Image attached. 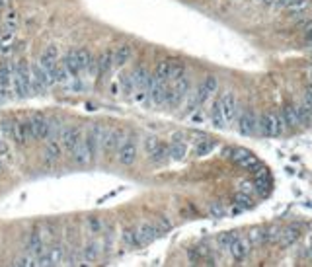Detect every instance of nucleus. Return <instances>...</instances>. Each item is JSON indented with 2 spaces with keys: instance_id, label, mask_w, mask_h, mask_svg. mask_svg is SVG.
<instances>
[{
  "instance_id": "7",
  "label": "nucleus",
  "mask_w": 312,
  "mask_h": 267,
  "mask_svg": "<svg viewBox=\"0 0 312 267\" xmlns=\"http://www.w3.org/2000/svg\"><path fill=\"white\" fill-rule=\"evenodd\" d=\"M117 160L123 166H133L135 164V160H137V143H135L133 137L123 139L121 146L117 150Z\"/></svg>"
},
{
  "instance_id": "30",
  "label": "nucleus",
  "mask_w": 312,
  "mask_h": 267,
  "mask_svg": "<svg viewBox=\"0 0 312 267\" xmlns=\"http://www.w3.org/2000/svg\"><path fill=\"white\" fill-rule=\"evenodd\" d=\"M215 146H217V143H215L213 139H207V137H203V135H201L199 139H197V143H195V154H197V156L209 154Z\"/></svg>"
},
{
  "instance_id": "39",
  "label": "nucleus",
  "mask_w": 312,
  "mask_h": 267,
  "mask_svg": "<svg viewBox=\"0 0 312 267\" xmlns=\"http://www.w3.org/2000/svg\"><path fill=\"white\" fill-rule=\"evenodd\" d=\"M168 156H170V150H168V146L160 143V145H158V148H156L154 152L148 156V158H150L152 162H156V164H160V162H164V160H166Z\"/></svg>"
},
{
  "instance_id": "4",
  "label": "nucleus",
  "mask_w": 312,
  "mask_h": 267,
  "mask_svg": "<svg viewBox=\"0 0 312 267\" xmlns=\"http://www.w3.org/2000/svg\"><path fill=\"white\" fill-rule=\"evenodd\" d=\"M232 158L234 162L238 164V166H242L244 170H250V172H254L256 176L259 174H264V170L259 168V162H257V158L252 152H248L244 148H232Z\"/></svg>"
},
{
  "instance_id": "51",
  "label": "nucleus",
  "mask_w": 312,
  "mask_h": 267,
  "mask_svg": "<svg viewBox=\"0 0 312 267\" xmlns=\"http://www.w3.org/2000/svg\"><path fill=\"white\" fill-rule=\"evenodd\" d=\"M10 41H12V35L10 34L6 35V37H0V51H6V49L10 47V45H8Z\"/></svg>"
},
{
  "instance_id": "9",
  "label": "nucleus",
  "mask_w": 312,
  "mask_h": 267,
  "mask_svg": "<svg viewBox=\"0 0 312 267\" xmlns=\"http://www.w3.org/2000/svg\"><path fill=\"white\" fill-rule=\"evenodd\" d=\"M39 65L47 70V74L51 78V74L55 72V68L59 67V47L57 45H47L43 49V53L39 57ZM53 84V82H51Z\"/></svg>"
},
{
  "instance_id": "1",
  "label": "nucleus",
  "mask_w": 312,
  "mask_h": 267,
  "mask_svg": "<svg viewBox=\"0 0 312 267\" xmlns=\"http://www.w3.org/2000/svg\"><path fill=\"white\" fill-rule=\"evenodd\" d=\"M12 88L18 98H28L32 94V68L25 61H20L14 67V76H12Z\"/></svg>"
},
{
  "instance_id": "20",
  "label": "nucleus",
  "mask_w": 312,
  "mask_h": 267,
  "mask_svg": "<svg viewBox=\"0 0 312 267\" xmlns=\"http://www.w3.org/2000/svg\"><path fill=\"white\" fill-rule=\"evenodd\" d=\"M209 117H211V123L217 127V129H224L226 127V121H224V113H223V101H221V96L213 101L211 112H209Z\"/></svg>"
},
{
  "instance_id": "29",
  "label": "nucleus",
  "mask_w": 312,
  "mask_h": 267,
  "mask_svg": "<svg viewBox=\"0 0 312 267\" xmlns=\"http://www.w3.org/2000/svg\"><path fill=\"white\" fill-rule=\"evenodd\" d=\"M100 242L98 240H90L88 244L82 248V257L86 259V261H96L98 256H100Z\"/></svg>"
},
{
  "instance_id": "35",
  "label": "nucleus",
  "mask_w": 312,
  "mask_h": 267,
  "mask_svg": "<svg viewBox=\"0 0 312 267\" xmlns=\"http://www.w3.org/2000/svg\"><path fill=\"white\" fill-rule=\"evenodd\" d=\"M248 242H250V246H264L266 244V230L252 228L248 232Z\"/></svg>"
},
{
  "instance_id": "10",
  "label": "nucleus",
  "mask_w": 312,
  "mask_h": 267,
  "mask_svg": "<svg viewBox=\"0 0 312 267\" xmlns=\"http://www.w3.org/2000/svg\"><path fill=\"white\" fill-rule=\"evenodd\" d=\"M28 129H30V139L34 141H43L49 137V119L35 115L28 121Z\"/></svg>"
},
{
  "instance_id": "58",
  "label": "nucleus",
  "mask_w": 312,
  "mask_h": 267,
  "mask_svg": "<svg viewBox=\"0 0 312 267\" xmlns=\"http://www.w3.org/2000/svg\"><path fill=\"white\" fill-rule=\"evenodd\" d=\"M2 98H4V92H2V88H0V100H2Z\"/></svg>"
},
{
  "instance_id": "13",
  "label": "nucleus",
  "mask_w": 312,
  "mask_h": 267,
  "mask_svg": "<svg viewBox=\"0 0 312 267\" xmlns=\"http://www.w3.org/2000/svg\"><path fill=\"white\" fill-rule=\"evenodd\" d=\"M49 84H51V78L47 74V70L41 65H34L32 67V90L43 92L49 88Z\"/></svg>"
},
{
  "instance_id": "12",
  "label": "nucleus",
  "mask_w": 312,
  "mask_h": 267,
  "mask_svg": "<svg viewBox=\"0 0 312 267\" xmlns=\"http://www.w3.org/2000/svg\"><path fill=\"white\" fill-rule=\"evenodd\" d=\"M228 252H230V256H232L234 261H242V259H246L248 254H250V242H248V238H242L240 234H236L232 244L228 248Z\"/></svg>"
},
{
  "instance_id": "17",
  "label": "nucleus",
  "mask_w": 312,
  "mask_h": 267,
  "mask_svg": "<svg viewBox=\"0 0 312 267\" xmlns=\"http://www.w3.org/2000/svg\"><path fill=\"white\" fill-rule=\"evenodd\" d=\"M25 248H28V252H30L34 257H39V256H43V254H47V250H45V240L41 238V232H37V230H34V232L30 234V240H28Z\"/></svg>"
},
{
  "instance_id": "40",
  "label": "nucleus",
  "mask_w": 312,
  "mask_h": 267,
  "mask_svg": "<svg viewBox=\"0 0 312 267\" xmlns=\"http://www.w3.org/2000/svg\"><path fill=\"white\" fill-rule=\"evenodd\" d=\"M197 108H199V101H197V90H193V92L188 94V98H186V110H184V113H186V115H188V113H193Z\"/></svg>"
},
{
  "instance_id": "34",
  "label": "nucleus",
  "mask_w": 312,
  "mask_h": 267,
  "mask_svg": "<svg viewBox=\"0 0 312 267\" xmlns=\"http://www.w3.org/2000/svg\"><path fill=\"white\" fill-rule=\"evenodd\" d=\"M16 135H18V145L25 146L30 141V129H28V121H16Z\"/></svg>"
},
{
  "instance_id": "55",
  "label": "nucleus",
  "mask_w": 312,
  "mask_h": 267,
  "mask_svg": "<svg viewBox=\"0 0 312 267\" xmlns=\"http://www.w3.org/2000/svg\"><path fill=\"white\" fill-rule=\"evenodd\" d=\"M4 6H6V0H0V10H2Z\"/></svg>"
},
{
  "instance_id": "5",
  "label": "nucleus",
  "mask_w": 312,
  "mask_h": 267,
  "mask_svg": "<svg viewBox=\"0 0 312 267\" xmlns=\"http://www.w3.org/2000/svg\"><path fill=\"white\" fill-rule=\"evenodd\" d=\"M221 101H223V113H224V121H226V127L234 125V121H238V100H236V94L234 92H224L221 96Z\"/></svg>"
},
{
  "instance_id": "32",
  "label": "nucleus",
  "mask_w": 312,
  "mask_h": 267,
  "mask_svg": "<svg viewBox=\"0 0 312 267\" xmlns=\"http://www.w3.org/2000/svg\"><path fill=\"white\" fill-rule=\"evenodd\" d=\"M170 70H172V61H160L154 70V78L160 82H166L170 80Z\"/></svg>"
},
{
  "instance_id": "36",
  "label": "nucleus",
  "mask_w": 312,
  "mask_h": 267,
  "mask_svg": "<svg viewBox=\"0 0 312 267\" xmlns=\"http://www.w3.org/2000/svg\"><path fill=\"white\" fill-rule=\"evenodd\" d=\"M254 190H256L259 195H268V193H269V190H271V181H269V178L266 176V172L257 176L256 188H254Z\"/></svg>"
},
{
  "instance_id": "49",
  "label": "nucleus",
  "mask_w": 312,
  "mask_h": 267,
  "mask_svg": "<svg viewBox=\"0 0 312 267\" xmlns=\"http://www.w3.org/2000/svg\"><path fill=\"white\" fill-rule=\"evenodd\" d=\"M14 265H18V267H32L35 265V257L30 254V256H22V257H18L16 261H14Z\"/></svg>"
},
{
  "instance_id": "33",
  "label": "nucleus",
  "mask_w": 312,
  "mask_h": 267,
  "mask_svg": "<svg viewBox=\"0 0 312 267\" xmlns=\"http://www.w3.org/2000/svg\"><path fill=\"white\" fill-rule=\"evenodd\" d=\"M295 110H297L299 121H301L302 125H312V110L304 103V101H301L299 105H295Z\"/></svg>"
},
{
  "instance_id": "44",
  "label": "nucleus",
  "mask_w": 312,
  "mask_h": 267,
  "mask_svg": "<svg viewBox=\"0 0 312 267\" xmlns=\"http://www.w3.org/2000/svg\"><path fill=\"white\" fill-rule=\"evenodd\" d=\"M158 145H160V141L156 139V137H152V135H148V137H145V141H143V146H145V152L148 156L154 152L156 148H158Z\"/></svg>"
},
{
  "instance_id": "48",
  "label": "nucleus",
  "mask_w": 312,
  "mask_h": 267,
  "mask_svg": "<svg viewBox=\"0 0 312 267\" xmlns=\"http://www.w3.org/2000/svg\"><path fill=\"white\" fill-rule=\"evenodd\" d=\"M209 212H211L213 217H217V219H221V217H224L226 215V209L223 207V203H213L211 207H209Z\"/></svg>"
},
{
  "instance_id": "53",
  "label": "nucleus",
  "mask_w": 312,
  "mask_h": 267,
  "mask_svg": "<svg viewBox=\"0 0 312 267\" xmlns=\"http://www.w3.org/2000/svg\"><path fill=\"white\" fill-rule=\"evenodd\" d=\"M259 4H264V6H271V4H275V0H257Z\"/></svg>"
},
{
  "instance_id": "6",
  "label": "nucleus",
  "mask_w": 312,
  "mask_h": 267,
  "mask_svg": "<svg viewBox=\"0 0 312 267\" xmlns=\"http://www.w3.org/2000/svg\"><path fill=\"white\" fill-rule=\"evenodd\" d=\"M238 131L244 137L257 133V115L252 108H248V110H244L238 115Z\"/></svg>"
},
{
  "instance_id": "2",
  "label": "nucleus",
  "mask_w": 312,
  "mask_h": 267,
  "mask_svg": "<svg viewBox=\"0 0 312 267\" xmlns=\"http://www.w3.org/2000/svg\"><path fill=\"white\" fill-rule=\"evenodd\" d=\"M257 131L264 137H281L285 133V123L279 113L268 112L257 119Z\"/></svg>"
},
{
  "instance_id": "52",
  "label": "nucleus",
  "mask_w": 312,
  "mask_h": 267,
  "mask_svg": "<svg viewBox=\"0 0 312 267\" xmlns=\"http://www.w3.org/2000/svg\"><path fill=\"white\" fill-rule=\"evenodd\" d=\"M252 190H254V188H252V183H240V191H246V193H250Z\"/></svg>"
},
{
  "instance_id": "43",
  "label": "nucleus",
  "mask_w": 312,
  "mask_h": 267,
  "mask_svg": "<svg viewBox=\"0 0 312 267\" xmlns=\"http://www.w3.org/2000/svg\"><path fill=\"white\" fill-rule=\"evenodd\" d=\"M181 76H186V67L178 63V61H172V70H170V80H179Z\"/></svg>"
},
{
  "instance_id": "23",
  "label": "nucleus",
  "mask_w": 312,
  "mask_h": 267,
  "mask_svg": "<svg viewBox=\"0 0 312 267\" xmlns=\"http://www.w3.org/2000/svg\"><path fill=\"white\" fill-rule=\"evenodd\" d=\"M133 55V47L129 43H121L115 51H113V65L115 67H123Z\"/></svg>"
},
{
  "instance_id": "50",
  "label": "nucleus",
  "mask_w": 312,
  "mask_h": 267,
  "mask_svg": "<svg viewBox=\"0 0 312 267\" xmlns=\"http://www.w3.org/2000/svg\"><path fill=\"white\" fill-rule=\"evenodd\" d=\"M302 101H304V103H306V105H308V108L312 110V82L308 84V86H306V88H304V94H302Z\"/></svg>"
},
{
  "instance_id": "27",
  "label": "nucleus",
  "mask_w": 312,
  "mask_h": 267,
  "mask_svg": "<svg viewBox=\"0 0 312 267\" xmlns=\"http://www.w3.org/2000/svg\"><path fill=\"white\" fill-rule=\"evenodd\" d=\"M0 135L6 139V141H12L18 145V135H16V121L12 119H2L0 121Z\"/></svg>"
},
{
  "instance_id": "25",
  "label": "nucleus",
  "mask_w": 312,
  "mask_h": 267,
  "mask_svg": "<svg viewBox=\"0 0 312 267\" xmlns=\"http://www.w3.org/2000/svg\"><path fill=\"white\" fill-rule=\"evenodd\" d=\"M168 150H170V158H174V160H181L186 156L188 145L181 141V135H174V141H172V145L168 146Z\"/></svg>"
},
{
  "instance_id": "11",
  "label": "nucleus",
  "mask_w": 312,
  "mask_h": 267,
  "mask_svg": "<svg viewBox=\"0 0 312 267\" xmlns=\"http://www.w3.org/2000/svg\"><path fill=\"white\" fill-rule=\"evenodd\" d=\"M217 86H219V82H217V78L213 76V74L205 76V80L201 82L199 88H197V101H199V108L211 100V96L215 94Z\"/></svg>"
},
{
  "instance_id": "57",
  "label": "nucleus",
  "mask_w": 312,
  "mask_h": 267,
  "mask_svg": "<svg viewBox=\"0 0 312 267\" xmlns=\"http://www.w3.org/2000/svg\"><path fill=\"white\" fill-rule=\"evenodd\" d=\"M308 78H310V82H312V67H310V70H308Z\"/></svg>"
},
{
  "instance_id": "46",
  "label": "nucleus",
  "mask_w": 312,
  "mask_h": 267,
  "mask_svg": "<svg viewBox=\"0 0 312 267\" xmlns=\"http://www.w3.org/2000/svg\"><path fill=\"white\" fill-rule=\"evenodd\" d=\"M279 238H281V230L277 226H271L266 230V244H275V242H279Z\"/></svg>"
},
{
  "instance_id": "26",
  "label": "nucleus",
  "mask_w": 312,
  "mask_h": 267,
  "mask_svg": "<svg viewBox=\"0 0 312 267\" xmlns=\"http://www.w3.org/2000/svg\"><path fill=\"white\" fill-rule=\"evenodd\" d=\"M63 67L67 68V72L70 74V76L76 78L82 70H80V67H78V59H76V49H70L67 55H65V59H63Z\"/></svg>"
},
{
  "instance_id": "15",
  "label": "nucleus",
  "mask_w": 312,
  "mask_h": 267,
  "mask_svg": "<svg viewBox=\"0 0 312 267\" xmlns=\"http://www.w3.org/2000/svg\"><path fill=\"white\" fill-rule=\"evenodd\" d=\"M131 74H133L135 90H139V92H148L150 84H152V80H154V74H150L145 67L135 68Z\"/></svg>"
},
{
  "instance_id": "21",
  "label": "nucleus",
  "mask_w": 312,
  "mask_h": 267,
  "mask_svg": "<svg viewBox=\"0 0 312 267\" xmlns=\"http://www.w3.org/2000/svg\"><path fill=\"white\" fill-rule=\"evenodd\" d=\"M275 6L287 12L308 10L310 8V0H275Z\"/></svg>"
},
{
  "instance_id": "22",
  "label": "nucleus",
  "mask_w": 312,
  "mask_h": 267,
  "mask_svg": "<svg viewBox=\"0 0 312 267\" xmlns=\"http://www.w3.org/2000/svg\"><path fill=\"white\" fill-rule=\"evenodd\" d=\"M43 154H45V162H47V164H49V162L53 164V162H57V160H61V154H63L61 141H57V139L49 141V143H47V146H45Z\"/></svg>"
},
{
  "instance_id": "19",
  "label": "nucleus",
  "mask_w": 312,
  "mask_h": 267,
  "mask_svg": "<svg viewBox=\"0 0 312 267\" xmlns=\"http://www.w3.org/2000/svg\"><path fill=\"white\" fill-rule=\"evenodd\" d=\"M96 63H98V74L100 76H106L110 70H112L115 65H113V49H103L100 53V57L96 59Z\"/></svg>"
},
{
  "instance_id": "28",
  "label": "nucleus",
  "mask_w": 312,
  "mask_h": 267,
  "mask_svg": "<svg viewBox=\"0 0 312 267\" xmlns=\"http://www.w3.org/2000/svg\"><path fill=\"white\" fill-rule=\"evenodd\" d=\"M279 115H281V119H283V123H285V127H299V125H301L295 105H285Z\"/></svg>"
},
{
  "instance_id": "56",
  "label": "nucleus",
  "mask_w": 312,
  "mask_h": 267,
  "mask_svg": "<svg viewBox=\"0 0 312 267\" xmlns=\"http://www.w3.org/2000/svg\"><path fill=\"white\" fill-rule=\"evenodd\" d=\"M2 170H4V164H2V158H0V172H2Z\"/></svg>"
},
{
  "instance_id": "31",
  "label": "nucleus",
  "mask_w": 312,
  "mask_h": 267,
  "mask_svg": "<svg viewBox=\"0 0 312 267\" xmlns=\"http://www.w3.org/2000/svg\"><path fill=\"white\" fill-rule=\"evenodd\" d=\"M65 248L61 244H53L51 248H49V252H47V256L51 257V263L53 265H61L63 261H65Z\"/></svg>"
},
{
  "instance_id": "41",
  "label": "nucleus",
  "mask_w": 312,
  "mask_h": 267,
  "mask_svg": "<svg viewBox=\"0 0 312 267\" xmlns=\"http://www.w3.org/2000/svg\"><path fill=\"white\" fill-rule=\"evenodd\" d=\"M0 158L2 160H6V162H12L14 160V154H12V148L8 145V141L0 135Z\"/></svg>"
},
{
  "instance_id": "24",
  "label": "nucleus",
  "mask_w": 312,
  "mask_h": 267,
  "mask_svg": "<svg viewBox=\"0 0 312 267\" xmlns=\"http://www.w3.org/2000/svg\"><path fill=\"white\" fill-rule=\"evenodd\" d=\"M12 76H14V67H12L10 63L0 65V88L4 92V96H6L12 88Z\"/></svg>"
},
{
  "instance_id": "3",
  "label": "nucleus",
  "mask_w": 312,
  "mask_h": 267,
  "mask_svg": "<svg viewBox=\"0 0 312 267\" xmlns=\"http://www.w3.org/2000/svg\"><path fill=\"white\" fill-rule=\"evenodd\" d=\"M59 141H61V146L67 154H72L76 145L82 141V131L78 125H68V127H63V131L59 135Z\"/></svg>"
},
{
  "instance_id": "38",
  "label": "nucleus",
  "mask_w": 312,
  "mask_h": 267,
  "mask_svg": "<svg viewBox=\"0 0 312 267\" xmlns=\"http://www.w3.org/2000/svg\"><path fill=\"white\" fill-rule=\"evenodd\" d=\"M123 242L125 246H129V248H139V236H137V230L133 228H125L123 230Z\"/></svg>"
},
{
  "instance_id": "18",
  "label": "nucleus",
  "mask_w": 312,
  "mask_h": 267,
  "mask_svg": "<svg viewBox=\"0 0 312 267\" xmlns=\"http://www.w3.org/2000/svg\"><path fill=\"white\" fill-rule=\"evenodd\" d=\"M301 226L299 224H291L287 228H283L281 230V238H279V244L283 246V248H287V246H293L299 238H301Z\"/></svg>"
},
{
  "instance_id": "54",
  "label": "nucleus",
  "mask_w": 312,
  "mask_h": 267,
  "mask_svg": "<svg viewBox=\"0 0 312 267\" xmlns=\"http://www.w3.org/2000/svg\"><path fill=\"white\" fill-rule=\"evenodd\" d=\"M306 43L312 45V30H308V32H306Z\"/></svg>"
},
{
  "instance_id": "45",
  "label": "nucleus",
  "mask_w": 312,
  "mask_h": 267,
  "mask_svg": "<svg viewBox=\"0 0 312 267\" xmlns=\"http://www.w3.org/2000/svg\"><path fill=\"white\" fill-rule=\"evenodd\" d=\"M234 205H238V209H242V211H244V207H252V199H250V195H248V193L240 191V193L234 197Z\"/></svg>"
},
{
  "instance_id": "37",
  "label": "nucleus",
  "mask_w": 312,
  "mask_h": 267,
  "mask_svg": "<svg viewBox=\"0 0 312 267\" xmlns=\"http://www.w3.org/2000/svg\"><path fill=\"white\" fill-rule=\"evenodd\" d=\"M86 226H88V232L94 234V236L103 232V223H101L100 217H88L86 219Z\"/></svg>"
},
{
  "instance_id": "47",
  "label": "nucleus",
  "mask_w": 312,
  "mask_h": 267,
  "mask_svg": "<svg viewBox=\"0 0 312 267\" xmlns=\"http://www.w3.org/2000/svg\"><path fill=\"white\" fill-rule=\"evenodd\" d=\"M121 86H123V92H125V94H133V90H135L133 74H123Z\"/></svg>"
},
{
  "instance_id": "16",
  "label": "nucleus",
  "mask_w": 312,
  "mask_h": 267,
  "mask_svg": "<svg viewBox=\"0 0 312 267\" xmlns=\"http://www.w3.org/2000/svg\"><path fill=\"white\" fill-rule=\"evenodd\" d=\"M166 92H168V86L166 82H160V80H152L150 88H148V96H150V101L154 105H164L166 103Z\"/></svg>"
},
{
  "instance_id": "14",
  "label": "nucleus",
  "mask_w": 312,
  "mask_h": 267,
  "mask_svg": "<svg viewBox=\"0 0 312 267\" xmlns=\"http://www.w3.org/2000/svg\"><path fill=\"white\" fill-rule=\"evenodd\" d=\"M160 228L152 223H143L139 228H137V236H139V244L141 246H146L150 242H154L156 238L160 236Z\"/></svg>"
},
{
  "instance_id": "8",
  "label": "nucleus",
  "mask_w": 312,
  "mask_h": 267,
  "mask_svg": "<svg viewBox=\"0 0 312 267\" xmlns=\"http://www.w3.org/2000/svg\"><path fill=\"white\" fill-rule=\"evenodd\" d=\"M123 143V133L119 129H106L103 141H101V150L106 156H112L113 152L119 150V146Z\"/></svg>"
},
{
  "instance_id": "42",
  "label": "nucleus",
  "mask_w": 312,
  "mask_h": 267,
  "mask_svg": "<svg viewBox=\"0 0 312 267\" xmlns=\"http://www.w3.org/2000/svg\"><path fill=\"white\" fill-rule=\"evenodd\" d=\"M234 236H236V232L219 234V238H217V244H219V248H221V250H228V248H230V244H232Z\"/></svg>"
}]
</instances>
